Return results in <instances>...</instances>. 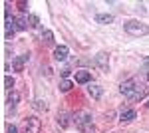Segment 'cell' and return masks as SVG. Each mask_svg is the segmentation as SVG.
<instances>
[{
    "mask_svg": "<svg viewBox=\"0 0 149 133\" xmlns=\"http://www.w3.org/2000/svg\"><path fill=\"white\" fill-rule=\"evenodd\" d=\"M42 38H44V42H52L54 40V34L50 32V30H44L42 32Z\"/></svg>",
    "mask_w": 149,
    "mask_h": 133,
    "instance_id": "19",
    "label": "cell"
},
{
    "mask_svg": "<svg viewBox=\"0 0 149 133\" xmlns=\"http://www.w3.org/2000/svg\"><path fill=\"white\" fill-rule=\"evenodd\" d=\"M40 127H42V123H40V119L34 117V115L24 121V131L26 133H40Z\"/></svg>",
    "mask_w": 149,
    "mask_h": 133,
    "instance_id": "2",
    "label": "cell"
},
{
    "mask_svg": "<svg viewBox=\"0 0 149 133\" xmlns=\"http://www.w3.org/2000/svg\"><path fill=\"white\" fill-rule=\"evenodd\" d=\"M88 93L92 95L93 100H100V97H102V93H103V89H102V86H97V84H92V86L88 88Z\"/></svg>",
    "mask_w": 149,
    "mask_h": 133,
    "instance_id": "10",
    "label": "cell"
},
{
    "mask_svg": "<svg viewBox=\"0 0 149 133\" xmlns=\"http://www.w3.org/2000/svg\"><path fill=\"white\" fill-rule=\"evenodd\" d=\"M54 58H56L58 62L66 60L68 58V46H58L56 50H54Z\"/></svg>",
    "mask_w": 149,
    "mask_h": 133,
    "instance_id": "8",
    "label": "cell"
},
{
    "mask_svg": "<svg viewBox=\"0 0 149 133\" xmlns=\"http://www.w3.org/2000/svg\"><path fill=\"white\" fill-rule=\"evenodd\" d=\"M100 24H111L113 22V16L111 14H97V18H95Z\"/></svg>",
    "mask_w": 149,
    "mask_h": 133,
    "instance_id": "13",
    "label": "cell"
},
{
    "mask_svg": "<svg viewBox=\"0 0 149 133\" xmlns=\"http://www.w3.org/2000/svg\"><path fill=\"white\" fill-rule=\"evenodd\" d=\"M34 109H38V111H46V109H48L46 101H42V100H36V101H34Z\"/></svg>",
    "mask_w": 149,
    "mask_h": 133,
    "instance_id": "17",
    "label": "cell"
},
{
    "mask_svg": "<svg viewBox=\"0 0 149 133\" xmlns=\"http://www.w3.org/2000/svg\"><path fill=\"white\" fill-rule=\"evenodd\" d=\"M58 123H60V127H68V125H70L68 113H60V115H58Z\"/></svg>",
    "mask_w": 149,
    "mask_h": 133,
    "instance_id": "15",
    "label": "cell"
},
{
    "mask_svg": "<svg viewBox=\"0 0 149 133\" xmlns=\"http://www.w3.org/2000/svg\"><path fill=\"white\" fill-rule=\"evenodd\" d=\"M80 129H81V133H95V127L92 125V121H90V123H86V125H81Z\"/></svg>",
    "mask_w": 149,
    "mask_h": 133,
    "instance_id": "18",
    "label": "cell"
},
{
    "mask_svg": "<svg viewBox=\"0 0 149 133\" xmlns=\"http://www.w3.org/2000/svg\"><path fill=\"white\" fill-rule=\"evenodd\" d=\"M147 91H149V88L145 84H135V89H133V93L129 95V100H133V101L143 100V97L147 95Z\"/></svg>",
    "mask_w": 149,
    "mask_h": 133,
    "instance_id": "3",
    "label": "cell"
},
{
    "mask_svg": "<svg viewBox=\"0 0 149 133\" xmlns=\"http://www.w3.org/2000/svg\"><path fill=\"white\" fill-rule=\"evenodd\" d=\"M30 22H32V26H36V24H38V18H36V16H30Z\"/></svg>",
    "mask_w": 149,
    "mask_h": 133,
    "instance_id": "22",
    "label": "cell"
},
{
    "mask_svg": "<svg viewBox=\"0 0 149 133\" xmlns=\"http://www.w3.org/2000/svg\"><path fill=\"white\" fill-rule=\"evenodd\" d=\"M123 28H125V32L131 34V36H147L149 34V26L137 22V20H127Z\"/></svg>",
    "mask_w": 149,
    "mask_h": 133,
    "instance_id": "1",
    "label": "cell"
},
{
    "mask_svg": "<svg viewBox=\"0 0 149 133\" xmlns=\"http://www.w3.org/2000/svg\"><path fill=\"white\" fill-rule=\"evenodd\" d=\"M145 64H149V58H145Z\"/></svg>",
    "mask_w": 149,
    "mask_h": 133,
    "instance_id": "23",
    "label": "cell"
},
{
    "mask_svg": "<svg viewBox=\"0 0 149 133\" xmlns=\"http://www.w3.org/2000/svg\"><path fill=\"white\" fill-rule=\"evenodd\" d=\"M6 133H18V129H16V125H6Z\"/></svg>",
    "mask_w": 149,
    "mask_h": 133,
    "instance_id": "21",
    "label": "cell"
},
{
    "mask_svg": "<svg viewBox=\"0 0 149 133\" xmlns=\"http://www.w3.org/2000/svg\"><path fill=\"white\" fill-rule=\"evenodd\" d=\"M30 24H28V16H20L18 20H16V30H26Z\"/></svg>",
    "mask_w": 149,
    "mask_h": 133,
    "instance_id": "12",
    "label": "cell"
},
{
    "mask_svg": "<svg viewBox=\"0 0 149 133\" xmlns=\"http://www.w3.org/2000/svg\"><path fill=\"white\" fill-rule=\"evenodd\" d=\"M95 64L102 68L103 72H107V68H109V62H107V54H103V52H100V54L95 56Z\"/></svg>",
    "mask_w": 149,
    "mask_h": 133,
    "instance_id": "6",
    "label": "cell"
},
{
    "mask_svg": "<svg viewBox=\"0 0 149 133\" xmlns=\"http://www.w3.org/2000/svg\"><path fill=\"white\" fill-rule=\"evenodd\" d=\"M74 119H76V125H78V127H81V125H86V123L92 121L88 111H80V113H76V117H74Z\"/></svg>",
    "mask_w": 149,
    "mask_h": 133,
    "instance_id": "5",
    "label": "cell"
},
{
    "mask_svg": "<svg viewBox=\"0 0 149 133\" xmlns=\"http://www.w3.org/2000/svg\"><path fill=\"white\" fill-rule=\"evenodd\" d=\"M147 105H149V103H147Z\"/></svg>",
    "mask_w": 149,
    "mask_h": 133,
    "instance_id": "25",
    "label": "cell"
},
{
    "mask_svg": "<svg viewBox=\"0 0 149 133\" xmlns=\"http://www.w3.org/2000/svg\"><path fill=\"white\" fill-rule=\"evenodd\" d=\"M72 89V81L70 79H62L60 81V91H70Z\"/></svg>",
    "mask_w": 149,
    "mask_h": 133,
    "instance_id": "16",
    "label": "cell"
},
{
    "mask_svg": "<svg viewBox=\"0 0 149 133\" xmlns=\"http://www.w3.org/2000/svg\"><path fill=\"white\" fill-rule=\"evenodd\" d=\"M147 79H149V72H147Z\"/></svg>",
    "mask_w": 149,
    "mask_h": 133,
    "instance_id": "24",
    "label": "cell"
},
{
    "mask_svg": "<svg viewBox=\"0 0 149 133\" xmlns=\"http://www.w3.org/2000/svg\"><path fill=\"white\" fill-rule=\"evenodd\" d=\"M26 62H28V56H18V58L12 62V68H14V72H22L24 66H26Z\"/></svg>",
    "mask_w": 149,
    "mask_h": 133,
    "instance_id": "7",
    "label": "cell"
},
{
    "mask_svg": "<svg viewBox=\"0 0 149 133\" xmlns=\"http://www.w3.org/2000/svg\"><path fill=\"white\" fill-rule=\"evenodd\" d=\"M135 84H137L135 79H127V81H123V84H121V88H119V89H121V93L129 97V95L133 93V89H135Z\"/></svg>",
    "mask_w": 149,
    "mask_h": 133,
    "instance_id": "4",
    "label": "cell"
},
{
    "mask_svg": "<svg viewBox=\"0 0 149 133\" xmlns=\"http://www.w3.org/2000/svg\"><path fill=\"white\" fill-rule=\"evenodd\" d=\"M18 100H20V95H18L16 91H12L10 95H8V105H10V107H16V103H18Z\"/></svg>",
    "mask_w": 149,
    "mask_h": 133,
    "instance_id": "14",
    "label": "cell"
},
{
    "mask_svg": "<svg viewBox=\"0 0 149 133\" xmlns=\"http://www.w3.org/2000/svg\"><path fill=\"white\" fill-rule=\"evenodd\" d=\"M12 86H14V79H12L10 76H6V78H4V88H6V89H12Z\"/></svg>",
    "mask_w": 149,
    "mask_h": 133,
    "instance_id": "20",
    "label": "cell"
},
{
    "mask_svg": "<svg viewBox=\"0 0 149 133\" xmlns=\"http://www.w3.org/2000/svg\"><path fill=\"white\" fill-rule=\"evenodd\" d=\"M90 79H92V74H90V72H86V70L76 72V81H78V84H88Z\"/></svg>",
    "mask_w": 149,
    "mask_h": 133,
    "instance_id": "9",
    "label": "cell"
},
{
    "mask_svg": "<svg viewBox=\"0 0 149 133\" xmlns=\"http://www.w3.org/2000/svg\"><path fill=\"white\" fill-rule=\"evenodd\" d=\"M133 119H135V111L133 109H127V111H123V113H121V117H119V121H133Z\"/></svg>",
    "mask_w": 149,
    "mask_h": 133,
    "instance_id": "11",
    "label": "cell"
}]
</instances>
